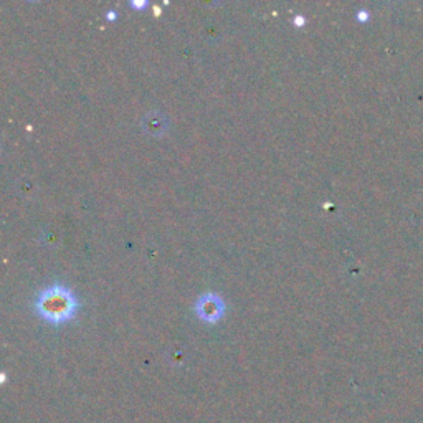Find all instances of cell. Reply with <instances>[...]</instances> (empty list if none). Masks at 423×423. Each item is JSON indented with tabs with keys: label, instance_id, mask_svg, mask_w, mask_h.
Masks as SVG:
<instances>
[{
	"label": "cell",
	"instance_id": "1",
	"mask_svg": "<svg viewBox=\"0 0 423 423\" xmlns=\"http://www.w3.org/2000/svg\"><path fill=\"white\" fill-rule=\"evenodd\" d=\"M33 306L43 321L60 326L75 316L80 303L70 288L63 284H51L38 293Z\"/></svg>",
	"mask_w": 423,
	"mask_h": 423
},
{
	"label": "cell",
	"instance_id": "2",
	"mask_svg": "<svg viewBox=\"0 0 423 423\" xmlns=\"http://www.w3.org/2000/svg\"><path fill=\"white\" fill-rule=\"evenodd\" d=\"M193 309H196L198 319H202L207 325H215L225 314L227 304L217 293H205L198 297Z\"/></svg>",
	"mask_w": 423,
	"mask_h": 423
},
{
	"label": "cell",
	"instance_id": "3",
	"mask_svg": "<svg viewBox=\"0 0 423 423\" xmlns=\"http://www.w3.org/2000/svg\"><path fill=\"white\" fill-rule=\"evenodd\" d=\"M144 128L148 129L150 135H164V131L167 129V119H164L161 114L155 113V118H150V114H148L144 118Z\"/></svg>",
	"mask_w": 423,
	"mask_h": 423
},
{
	"label": "cell",
	"instance_id": "4",
	"mask_svg": "<svg viewBox=\"0 0 423 423\" xmlns=\"http://www.w3.org/2000/svg\"><path fill=\"white\" fill-rule=\"evenodd\" d=\"M146 6H148V0H132L131 2V7L135 8H144Z\"/></svg>",
	"mask_w": 423,
	"mask_h": 423
},
{
	"label": "cell",
	"instance_id": "5",
	"mask_svg": "<svg viewBox=\"0 0 423 423\" xmlns=\"http://www.w3.org/2000/svg\"><path fill=\"white\" fill-rule=\"evenodd\" d=\"M304 21H306V20L303 19V17H296V25H301V24H304Z\"/></svg>",
	"mask_w": 423,
	"mask_h": 423
},
{
	"label": "cell",
	"instance_id": "6",
	"mask_svg": "<svg viewBox=\"0 0 423 423\" xmlns=\"http://www.w3.org/2000/svg\"><path fill=\"white\" fill-rule=\"evenodd\" d=\"M107 19L113 20L114 19V12H107Z\"/></svg>",
	"mask_w": 423,
	"mask_h": 423
}]
</instances>
